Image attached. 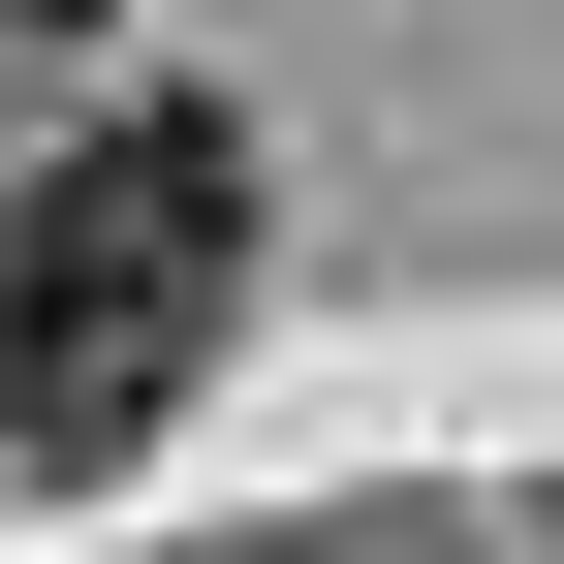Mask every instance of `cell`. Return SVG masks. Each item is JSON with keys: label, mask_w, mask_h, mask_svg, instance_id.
<instances>
[{"label": "cell", "mask_w": 564, "mask_h": 564, "mask_svg": "<svg viewBox=\"0 0 564 564\" xmlns=\"http://www.w3.org/2000/svg\"><path fill=\"white\" fill-rule=\"evenodd\" d=\"M251 126L220 95H95L32 188H0V470H126L251 314Z\"/></svg>", "instance_id": "6da1fadb"}]
</instances>
